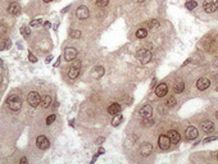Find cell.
I'll return each mask as SVG.
<instances>
[{
  "mask_svg": "<svg viewBox=\"0 0 218 164\" xmlns=\"http://www.w3.org/2000/svg\"><path fill=\"white\" fill-rule=\"evenodd\" d=\"M7 104H8V107L11 110H14V112H17V110H19L22 108V100L19 96L17 95H12V96H9V98L7 99Z\"/></svg>",
  "mask_w": 218,
  "mask_h": 164,
  "instance_id": "obj_1",
  "label": "cell"
},
{
  "mask_svg": "<svg viewBox=\"0 0 218 164\" xmlns=\"http://www.w3.org/2000/svg\"><path fill=\"white\" fill-rule=\"evenodd\" d=\"M136 59L141 64H148L149 62L152 60V51H149L146 49H140L136 53Z\"/></svg>",
  "mask_w": 218,
  "mask_h": 164,
  "instance_id": "obj_2",
  "label": "cell"
},
{
  "mask_svg": "<svg viewBox=\"0 0 218 164\" xmlns=\"http://www.w3.org/2000/svg\"><path fill=\"white\" fill-rule=\"evenodd\" d=\"M27 101L32 108H37L38 105L41 104V96L38 95V93H36V91H31L27 96Z\"/></svg>",
  "mask_w": 218,
  "mask_h": 164,
  "instance_id": "obj_3",
  "label": "cell"
},
{
  "mask_svg": "<svg viewBox=\"0 0 218 164\" xmlns=\"http://www.w3.org/2000/svg\"><path fill=\"white\" fill-rule=\"evenodd\" d=\"M73 63H72L71 68H69V72H68V77L71 80H75L78 77V73H80V67H81V62L80 60H76L73 59L72 60Z\"/></svg>",
  "mask_w": 218,
  "mask_h": 164,
  "instance_id": "obj_4",
  "label": "cell"
},
{
  "mask_svg": "<svg viewBox=\"0 0 218 164\" xmlns=\"http://www.w3.org/2000/svg\"><path fill=\"white\" fill-rule=\"evenodd\" d=\"M203 8H204V11H205L207 13H213V12H216L217 9H218V0H205Z\"/></svg>",
  "mask_w": 218,
  "mask_h": 164,
  "instance_id": "obj_5",
  "label": "cell"
},
{
  "mask_svg": "<svg viewBox=\"0 0 218 164\" xmlns=\"http://www.w3.org/2000/svg\"><path fill=\"white\" fill-rule=\"evenodd\" d=\"M158 145L162 150H168V147L171 146V140L167 135H161L158 138Z\"/></svg>",
  "mask_w": 218,
  "mask_h": 164,
  "instance_id": "obj_6",
  "label": "cell"
},
{
  "mask_svg": "<svg viewBox=\"0 0 218 164\" xmlns=\"http://www.w3.org/2000/svg\"><path fill=\"white\" fill-rule=\"evenodd\" d=\"M36 145L40 150H46V149L50 146V142L45 136H38L36 138Z\"/></svg>",
  "mask_w": 218,
  "mask_h": 164,
  "instance_id": "obj_7",
  "label": "cell"
},
{
  "mask_svg": "<svg viewBox=\"0 0 218 164\" xmlns=\"http://www.w3.org/2000/svg\"><path fill=\"white\" fill-rule=\"evenodd\" d=\"M76 16H77V18H78V19H86V18H89V16H90L89 8L85 7V5L80 7L78 9H77V12H76Z\"/></svg>",
  "mask_w": 218,
  "mask_h": 164,
  "instance_id": "obj_8",
  "label": "cell"
},
{
  "mask_svg": "<svg viewBox=\"0 0 218 164\" xmlns=\"http://www.w3.org/2000/svg\"><path fill=\"white\" fill-rule=\"evenodd\" d=\"M76 56H77V50L75 47H67L64 50V58L67 62H72L73 59H76Z\"/></svg>",
  "mask_w": 218,
  "mask_h": 164,
  "instance_id": "obj_9",
  "label": "cell"
},
{
  "mask_svg": "<svg viewBox=\"0 0 218 164\" xmlns=\"http://www.w3.org/2000/svg\"><path fill=\"white\" fill-rule=\"evenodd\" d=\"M185 136H186L187 140H195L198 136H199V132H198V129L194 127V126H190V127L186 128Z\"/></svg>",
  "mask_w": 218,
  "mask_h": 164,
  "instance_id": "obj_10",
  "label": "cell"
},
{
  "mask_svg": "<svg viewBox=\"0 0 218 164\" xmlns=\"http://www.w3.org/2000/svg\"><path fill=\"white\" fill-rule=\"evenodd\" d=\"M152 151H153V145L150 142H144L143 145L140 146V153H141V155H144V156L150 155Z\"/></svg>",
  "mask_w": 218,
  "mask_h": 164,
  "instance_id": "obj_11",
  "label": "cell"
},
{
  "mask_svg": "<svg viewBox=\"0 0 218 164\" xmlns=\"http://www.w3.org/2000/svg\"><path fill=\"white\" fill-rule=\"evenodd\" d=\"M209 86H210V81L208 78H199V80H198V82H196V87L199 89L200 91L207 90Z\"/></svg>",
  "mask_w": 218,
  "mask_h": 164,
  "instance_id": "obj_12",
  "label": "cell"
},
{
  "mask_svg": "<svg viewBox=\"0 0 218 164\" xmlns=\"http://www.w3.org/2000/svg\"><path fill=\"white\" fill-rule=\"evenodd\" d=\"M153 114V108L150 105H144V107L140 109V115L145 119V118H150Z\"/></svg>",
  "mask_w": 218,
  "mask_h": 164,
  "instance_id": "obj_13",
  "label": "cell"
},
{
  "mask_svg": "<svg viewBox=\"0 0 218 164\" xmlns=\"http://www.w3.org/2000/svg\"><path fill=\"white\" fill-rule=\"evenodd\" d=\"M21 11H22V8H21V5H19L18 3H12L11 5H9V8H8V12L12 14V16H18L19 13H21Z\"/></svg>",
  "mask_w": 218,
  "mask_h": 164,
  "instance_id": "obj_14",
  "label": "cell"
},
{
  "mask_svg": "<svg viewBox=\"0 0 218 164\" xmlns=\"http://www.w3.org/2000/svg\"><path fill=\"white\" fill-rule=\"evenodd\" d=\"M167 93H168V87H167L166 84H159L155 87V94H157V96H159V98H163Z\"/></svg>",
  "mask_w": 218,
  "mask_h": 164,
  "instance_id": "obj_15",
  "label": "cell"
},
{
  "mask_svg": "<svg viewBox=\"0 0 218 164\" xmlns=\"http://www.w3.org/2000/svg\"><path fill=\"white\" fill-rule=\"evenodd\" d=\"M167 136L169 137V140H171V144H177V142H180V140H181L180 133L177 131H169Z\"/></svg>",
  "mask_w": 218,
  "mask_h": 164,
  "instance_id": "obj_16",
  "label": "cell"
},
{
  "mask_svg": "<svg viewBox=\"0 0 218 164\" xmlns=\"http://www.w3.org/2000/svg\"><path fill=\"white\" fill-rule=\"evenodd\" d=\"M121 112V105L118 103H113V104H110L109 105V108H108V113L110 115H115V114H119Z\"/></svg>",
  "mask_w": 218,
  "mask_h": 164,
  "instance_id": "obj_17",
  "label": "cell"
},
{
  "mask_svg": "<svg viewBox=\"0 0 218 164\" xmlns=\"http://www.w3.org/2000/svg\"><path fill=\"white\" fill-rule=\"evenodd\" d=\"M201 128L204 129L205 132H212V131H213V128H214V124H213L212 120H205V122H203Z\"/></svg>",
  "mask_w": 218,
  "mask_h": 164,
  "instance_id": "obj_18",
  "label": "cell"
},
{
  "mask_svg": "<svg viewBox=\"0 0 218 164\" xmlns=\"http://www.w3.org/2000/svg\"><path fill=\"white\" fill-rule=\"evenodd\" d=\"M50 104H51V96L44 95L41 98V107L42 108H48V107H50Z\"/></svg>",
  "mask_w": 218,
  "mask_h": 164,
  "instance_id": "obj_19",
  "label": "cell"
},
{
  "mask_svg": "<svg viewBox=\"0 0 218 164\" xmlns=\"http://www.w3.org/2000/svg\"><path fill=\"white\" fill-rule=\"evenodd\" d=\"M104 74V68L101 65H98V67H95V69H94V73L93 76L95 77V78H100L101 76Z\"/></svg>",
  "mask_w": 218,
  "mask_h": 164,
  "instance_id": "obj_20",
  "label": "cell"
},
{
  "mask_svg": "<svg viewBox=\"0 0 218 164\" xmlns=\"http://www.w3.org/2000/svg\"><path fill=\"white\" fill-rule=\"evenodd\" d=\"M11 45H12V42L9 38H7V40H0V50L8 49V47H11Z\"/></svg>",
  "mask_w": 218,
  "mask_h": 164,
  "instance_id": "obj_21",
  "label": "cell"
},
{
  "mask_svg": "<svg viewBox=\"0 0 218 164\" xmlns=\"http://www.w3.org/2000/svg\"><path fill=\"white\" fill-rule=\"evenodd\" d=\"M146 36H148V30L146 28H140V30H137V32H136L137 38H145Z\"/></svg>",
  "mask_w": 218,
  "mask_h": 164,
  "instance_id": "obj_22",
  "label": "cell"
},
{
  "mask_svg": "<svg viewBox=\"0 0 218 164\" xmlns=\"http://www.w3.org/2000/svg\"><path fill=\"white\" fill-rule=\"evenodd\" d=\"M183 89H185V85H183V82H177L176 86H174V93L177 94H181Z\"/></svg>",
  "mask_w": 218,
  "mask_h": 164,
  "instance_id": "obj_23",
  "label": "cell"
},
{
  "mask_svg": "<svg viewBox=\"0 0 218 164\" xmlns=\"http://www.w3.org/2000/svg\"><path fill=\"white\" fill-rule=\"evenodd\" d=\"M121 122H122V115H121V114H115L114 118H113V120H112V124H113L114 127H117Z\"/></svg>",
  "mask_w": 218,
  "mask_h": 164,
  "instance_id": "obj_24",
  "label": "cell"
},
{
  "mask_svg": "<svg viewBox=\"0 0 218 164\" xmlns=\"http://www.w3.org/2000/svg\"><path fill=\"white\" fill-rule=\"evenodd\" d=\"M196 5H198V4H196L195 0H189V2L185 4V7L187 9H190V11H191V9H194V8H196Z\"/></svg>",
  "mask_w": 218,
  "mask_h": 164,
  "instance_id": "obj_25",
  "label": "cell"
},
{
  "mask_svg": "<svg viewBox=\"0 0 218 164\" xmlns=\"http://www.w3.org/2000/svg\"><path fill=\"white\" fill-rule=\"evenodd\" d=\"M95 4L98 7L100 8H103V7H106L109 4V0H95Z\"/></svg>",
  "mask_w": 218,
  "mask_h": 164,
  "instance_id": "obj_26",
  "label": "cell"
},
{
  "mask_svg": "<svg viewBox=\"0 0 218 164\" xmlns=\"http://www.w3.org/2000/svg\"><path fill=\"white\" fill-rule=\"evenodd\" d=\"M69 36H71L72 38H78V37L81 36V31H78V30H72V31L69 32Z\"/></svg>",
  "mask_w": 218,
  "mask_h": 164,
  "instance_id": "obj_27",
  "label": "cell"
},
{
  "mask_svg": "<svg viewBox=\"0 0 218 164\" xmlns=\"http://www.w3.org/2000/svg\"><path fill=\"white\" fill-rule=\"evenodd\" d=\"M21 33H22L23 37H27L28 35H30V28L26 27V26H23V27L21 28Z\"/></svg>",
  "mask_w": 218,
  "mask_h": 164,
  "instance_id": "obj_28",
  "label": "cell"
},
{
  "mask_svg": "<svg viewBox=\"0 0 218 164\" xmlns=\"http://www.w3.org/2000/svg\"><path fill=\"white\" fill-rule=\"evenodd\" d=\"M41 23H42V19H33V21L31 22V26L32 27H38V26H41Z\"/></svg>",
  "mask_w": 218,
  "mask_h": 164,
  "instance_id": "obj_29",
  "label": "cell"
},
{
  "mask_svg": "<svg viewBox=\"0 0 218 164\" xmlns=\"http://www.w3.org/2000/svg\"><path fill=\"white\" fill-rule=\"evenodd\" d=\"M159 26V22L157 21V19H152V21L149 22V27L150 28H157Z\"/></svg>",
  "mask_w": 218,
  "mask_h": 164,
  "instance_id": "obj_30",
  "label": "cell"
},
{
  "mask_svg": "<svg viewBox=\"0 0 218 164\" xmlns=\"http://www.w3.org/2000/svg\"><path fill=\"white\" fill-rule=\"evenodd\" d=\"M55 118H57V115H55V114H50L49 117L46 118V124H51V123L55 120Z\"/></svg>",
  "mask_w": 218,
  "mask_h": 164,
  "instance_id": "obj_31",
  "label": "cell"
},
{
  "mask_svg": "<svg viewBox=\"0 0 218 164\" xmlns=\"http://www.w3.org/2000/svg\"><path fill=\"white\" fill-rule=\"evenodd\" d=\"M7 33V27L3 25V23H0V38H2L4 35Z\"/></svg>",
  "mask_w": 218,
  "mask_h": 164,
  "instance_id": "obj_32",
  "label": "cell"
},
{
  "mask_svg": "<svg viewBox=\"0 0 218 164\" xmlns=\"http://www.w3.org/2000/svg\"><path fill=\"white\" fill-rule=\"evenodd\" d=\"M167 105L168 107H174V105H176V99H174L173 96H171V98L167 100Z\"/></svg>",
  "mask_w": 218,
  "mask_h": 164,
  "instance_id": "obj_33",
  "label": "cell"
},
{
  "mask_svg": "<svg viewBox=\"0 0 218 164\" xmlns=\"http://www.w3.org/2000/svg\"><path fill=\"white\" fill-rule=\"evenodd\" d=\"M217 138H218L217 136H209V137H207V138L203 140V144H207V142H210V141H216Z\"/></svg>",
  "mask_w": 218,
  "mask_h": 164,
  "instance_id": "obj_34",
  "label": "cell"
},
{
  "mask_svg": "<svg viewBox=\"0 0 218 164\" xmlns=\"http://www.w3.org/2000/svg\"><path fill=\"white\" fill-rule=\"evenodd\" d=\"M28 59H30V62H32V63H36V62H37V58L33 55L31 51H28Z\"/></svg>",
  "mask_w": 218,
  "mask_h": 164,
  "instance_id": "obj_35",
  "label": "cell"
},
{
  "mask_svg": "<svg viewBox=\"0 0 218 164\" xmlns=\"http://www.w3.org/2000/svg\"><path fill=\"white\" fill-rule=\"evenodd\" d=\"M144 123H145V126H153V124H154V120H153V119H149V118H145Z\"/></svg>",
  "mask_w": 218,
  "mask_h": 164,
  "instance_id": "obj_36",
  "label": "cell"
},
{
  "mask_svg": "<svg viewBox=\"0 0 218 164\" xmlns=\"http://www.w3.org/2000/svg\"><path fill=\"white\" fill-rule=\"evenodd\" d=\"M59 62H60V58L58 56V60H57L55 63H54V67H58V65H59Z\"/></svg>",
  "mask_w": 218,
  "mask_h": 164,
  "instance_id": "obj_37",
  "label": "cell"
},
{
  "mask_svg": "<svg viewBox=\"0 0 218 164\" xmlns=\"http://www.w3.org/2000/svg\"><path fill=\"white\" fill-rule=\"evenodd\" d=\"M25 163H27V158H22L21 159V164H25Z\"/></svg>",
  "mask_w": 218,
  "mask_h": 164,
  "instance_id": "obj_38",
  "label": "cell"
},
{
  "mask_svg": "<svg viewBox=\"0 0 218 164\" xmlns=\"http://www.w3.org/2000/svg\"><path fill=\"white\" fill-rule=\"evenodd\" d=\"M53 59V55H50V56H48L46 58V63H50V60Z\"/></svg>",
  "mask_w": 218,
  "mask_h": 164,
  "instance_id": "obj_39",
  "label": "cell"
},
{
  "mask_svg": "<svg viewBox=\"0 0 218 164\" xmlns=\"http://www.w3.org/2000/svg\"><path fill=\"white\" fill-rule=\"evenodd\" d=\"M213 64H214V67H217V68H218V58H216V59H214V63H213Z\"/></svg>",
  "mask_w": 218,
  "mask_h": 164,
  "instance_id": "obj_40",
  "label": "cell"
},
{
  "mask_svg": "<svg viewBox=\"0 0 218 164\" xmlns=\"http://www.w3.org/2000/svg\"><path fill=\"white\" fill-rule=\"evenodd\" d=\"M68 9H69V5H68V7H66L64 9H63V11H62V13H66L67 11H68Z\"/></svg>",
  "mask_w": 218,
  "mask_h": 164,
  "instance_id": "obj_41",
  "label": "cell"
},
{
  "mask_svg": "<svg viewBox=\"0 0 218 164\" xmlns=\"http://www.w3.org/2000/svg\"><path fill=\"white\" fill-rule=\"evenodd\" d=\"M104 151H105V150H104V149H103V147H100V149H99V151H98V153H99V154H103V153H104Z\"/></svg>",
  "mask_w": 218,
  "mask_h": 164,
  "instance_id": "obj_42",
  "label": "cell"
},
{
  "mask_svg": "<svg viewBox=\"0 0 218 164\" xmlns=\"http://www.w3.org/2000/svg\"><path fill=\"white\" fill-rule=\"evenodd\" d=\"M44 25H45V27H50V26H51V25H50V22H45Z\"/></svg>",
  "mask_w": 218,
  "mask_h": 164,
  "instance_id": "obj_43",
  "label": "cell"
},
{
  "mask_svg": "<svg viewBox=\"0 0 218 164\" xmlns=\"http://www.w3.org/2000/svg\"><path fill=\"white\" fill-rule=\"evenodd\" d=\"M103 141H104V137H100V138H99V140H98V141H96V142L99 144V142H103Z\"/></svg>",
  "mask_w": 218,
  "mask_h": 164,
  "instance_id": "obj_44",
  "label": "cell"
},
{
  "mask_svg": "<svg viewBox=\"0 0 218 164\" xmlns=\"http://www.w3.org/2000/svg\"><path fill=\"white\" fill-rule=\"evenodd\" d=\"M135 2H136V3H144L145 0H135Z\"/></svg>",
  "mask_w": 218,
  "mask_h": 164,
  "instance_id": "obj_45",
  "label": "cell"
},
{
  "mask_svg": "<svg viewBox=\"0 0 218 164\" xmlns=\"http://www.w3.org/2000/svg\"><path fill=\"white\" fill-rule=\"evenodd\" d=\"M0 67H3V59H0Z\"/></svg>",
  "mask_w": 218,
  "mask_h": 164,
  "instance_id": "obj_46",
  "label": "cell"
},
{
  "mask_svg": "<svg viewBox=\"0 0 218 164\" xmlns=\"http://www.w3.org/2000/svg\"><path fill=\"white\" fill-rule=\"evenodd\" d=\"M45 3H50V2H53V0H44Z\"/></svg>",
  "mask_w": 218,
  "mask_h": 164,
  "instance_id": "obj_47",
  "label": "cell"
},
{
  "mask_svg": "<svg viewBox=\"0 0 218 164\" xmlns=\"http://www.w3.org/2000/svg\"><path fill=\"white\" fill-rule=\"evenodd\" d=\"M2 81H3V77H2V74H0V84H2Z\"/></svg>",
  "mask_w": 218,
  "mask_h": 164,
  "instance_id": "obj_48",
  "label": "cell"
},
{
  "mask_svg": "<svg viewBox=\"0 0 218 164\" xmlns=\"http://www.w3.org/2000/svg\"><path fill=\"white\" fill-rule=\"evenodd\" d=\"M216 117H217V119H218V110H217V113H216Z\"/></svg>",
  "mask_w": 218,
  "mask_h": 164,
  "instance_id": "obj_49",
  "label": "cell"
},
{
  "mask_svg": "<svg viewBox=\"0 0 218 164\" xmlns=\"http://www.w3.org/2000/svg\"><path fill=\"white\" fill-rule=\"evenodd\" d=\"M217 93H218V87H217Z\"/></svg>",
  "mask_w": 218,
  "mask_h": 164,
  "instance_id": "obj_50",
  "label": "cell"
},
{
  "mask_svg": "<svg viewBox=\"0 0 218 164\" xmlns=\"http://www.w3.org/2000/svg\"><path fill=\"white\" fill-rule=\"evenodd\" d=\"M217 158H218V155H217Z\"/></svg>",
  "mask_w": 218,
  "mask_h": 164,
  "instance_id": "obj_51",
  "label": "cell"
}]
</instances>
